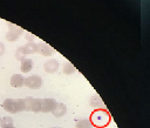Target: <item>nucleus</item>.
I'll return each instance as SVG.
<instances>
[{"mask_svg":"<svg viewBox=\"0 0 150 128\" xmlns=\"http://www.w3.org/2000/svg\"><path fill=\"white\" fill-rule=\"evenodd\" d=\"M1 128L2 127H8V126H13V119L9 116H5L1 119V123H0Z\"/></svg>","mask_w":150,"mask_h":128,"instance_id":"nucleus-15","label":"nucleus"},{"mask_svg":"<svg viewBox=\"0 0 150 128\" xmlns=\"http://www.w3.org/2000/svg\"><path fill=\"white\" fill-rule=\"evenodd\" d=\"M2 108L8 112L9 114H16V113H20V112H23L25 110V102H23V99H19V100H15V99H5L4 102H2Z\"/></svg>","mask_w":150,"mask_h":128,"instance_id":"nucleus-1","label":"nucleus"},{"mask_svg":"<svg viewBox=\"0 0 150 128\" xmlns=\"http://www.w3.org/2000/svg\"><path fill=\"white\" fill-rule=\"evenodd\" d=\"M60 67V62L59 60L56 59H50L48 61H46L43 63V69L46 73H49V74H53V73H56V70L59 69Z\"/></svg>","mask_w":150,"mask_h":128,"instance_id":"nucleus-6","label":"nucleus"},{"mask_svg":"<svg viewBox=\"0 0 150 128\" xmlns=\"http://www.w3.org/2000/svg\"><path fill=\"white\" fill-rule=\"evenodd\" d=\"M25 86L29 89H38L42 86V78L39 75H30L25 79Z\"/></svg>","mask_w":150,"mask_h":128,"instance_id":"nucleus-4","label":"nucleus"},{"mask_svg":"<svg viewBox=\"0 0 150 128\" xmlns=\"http://www.w3.org/2000/svg\"><path fill=\"white\" fill-rule=\"evenodd\" d=\"M32 68H33V60L29 59V58H27V56L23 58L21 60V62H20V69H21V72L22 73H28V72L32 70Z\"/></svg>","mask_w":150,"mask_h":128,"instance_id":"nucleus-9","label":"nucleus"},{"mask_svg":"<svg viewBox=\"0 0 150 128\" xmlns=\"http://www.w3.org/2000/svg\"><path fill=\"white\" fill-rule=\"evenodd\" d=\"M90 105L93 106V107H102L103 106V103H102V101H101V99L97 96V95H93L91 97H90Z\"/></svg>","mask_w":150,"mask_h":128,"instance_id":"nucleus-14","label":"nucleus"},{"mask_svg":"<svg viewBox=\"0 0 150 128\" xmlns=\"http://www.w3.org/2000/svg\"><path fill=\"white\" fill-rule=\"evenodd\" d=\"M7 26H8V32L6 33V40H8L11 42L16 41L22 35V33H23L22 29L11 22H7Z\"/></svg>","mask_w":150,"mask_h":128,"instance_id":"nucleus-3","label":"nucleus"},{"mask_svg":"<svg viewBox=\"0 0 150 128\" xmlns=\"http://www.w3.org/2000/svg\"><path fill=\"white\" fill-rule=\"evenodd\" d=\"M2 128H15L14 126H8V127H2Z\"/></svg>","mask_w":150,"mask_h":128,"instance_id":"nucleus-18","label":"nucleus"},{"mask_svg":"<svg viewBox=\"0 0 150 128\" xmlns=\"http://www.w3.org/2000/svg\"><path fill=\"white\" fill-rule=\"evenodd\" d=\"M66 113H67V107H66V105L59 103V102H57L56 107H55V108L53 109V112H52V114H53L55 117H62L63 115H66Z\"/></svg>","mask_w":150,"mask_h":128,"instance_id":"nucleus-11","label":"nucleus"},{"mask_svg":"<svg viewBox=\"0 0 150 128\" xmlns=\"http://www.w3.org/2000/svg\"><path fill=\"white\" fill-rule=\"evenodd\" d=\"M75 127L76 128H93V123L88 119H82V120L76 122Z\"/></svg>","mask_w":150,"mask_h":128,"instance_id":"nucleus-13","label":"nucleus"},{"mask_svg":"<svg viewBox=\"0 0 150 128\" xmlns=\"http://www.w3.org/2000/svg\"><path fill=\"white\" fill-rule=\"evenodd\" d=\"M26 38H27V39H30V40H32V39H34V36H33L32 34H29V33H27V34H26Z\"/></svg>","mask_w":150,"mask_h":128,"instance_id":"nucleus-17","label":"nucleus"},{"mask_svg":"<svg viewBox=\"0 0 150 128\" xmlns=\"http://www.w3.org/2000/svg\"><path fill=\"white\" fill-rule=\"evenodd\" d=\"M21 47H22V52L25 55L38 53V43L35 42H27L25 46H21Z\"/></svg>","mask_w":150,"mask_h":128,"instance_id":"nucleus-10","label":"nucleus"},{"mask_svg":"<svg viewBox=\"0 0 150 128\" xmlns=\"http://www.w3.org/2000/svg\"><path fill=\"white\" fill-rule=\"evenodd\" d=\"M9 83H11L12 87L20 88V87L25 86V78H23L21 74H13V75L11 76Z\"/></svg>","mask_w":150,"mask_h":128,"instance_id":"nucleus-8","label":"nucleus"},{"mask_svg":"<svg viewBox=\"0 0 150 128\" xmlns=\"http://www.w3.org/2000/svg\"><path fill=\"white\" fill-rule=\"evenodd\" d=\"M5 50H6V47H5V45H4L2 42H0V56H1V55H4Z\"/></svg>","mask_w":150,"mask_h":128,"instance_id":"nucleus-16","label":"nucleus"},{"mask_svg":"<svg viewBox=\"0 0 150 128\" xmlns=\"http://www.w3.org/2000/svg\"><path fill=\"white\" fill-rule=\"evenodd\" d=\"M76 72L75 67L70 63V62H64L63 66H62V73L66 74V75H70V74H74Z\"/></svg>","mask_w":150,"mask_h":128,"instance_id":"nucleus-12","label":"nucleus"},{"mask_svg":"<svg viewBox=\"0 0 150 128\" xmlns=\"http://www.w3.org/2000/svg\"><path fill=\"white\" fill-rule=\"evenodd\" d=\"M0 123H1V119H0Z\"/></svg>","mask_w":150,"mask_h":128,"instance_id":"nucleus-19","label":"nucleus"},{"mask_svg":"<svg viewBox=\"0 0 150 128\" xmlns=\"http://www.w3.org/2000/svg\"><path fill=\"white\" fill-rule=\"evenodd\" d=\"M57 102L52 97L41 99V112L42 113H52L53 109L56 107Z\"/></svg>","mask_w":150,"mask_h":128,"instance_id":"nucleus-5","label":"nucleus"},{"mask_svg":"<svg viewBox=\"0 0 150 128\" xmlns=\"http://www.w3.org/2000/svg\"><path fill=\"white\" fill-rule=\"evenodd\" d=\"M38 53L43 56H52L54 54V49L49 45H47L45 42H40V43H38Z\"/></svg>","mask_w":150,"mask_h":128,"instance_id":"nucleus-7","label":"nucleus"},{"mask_svg":"<svg viewBox=\"0 0 150 128\" xmlns=\"http://www.w3.org/2000/svg\"><path fill=\"white\" fill-rule=\"evenodd\" d=\"M25 102V110L38 113L41 112V99H35L33 96H27L23 99Z\"/></svg>","mask_w":150,"mask_h":128,"instance_id":"nucleus-2","label":"nucleus"}]
</instances>
